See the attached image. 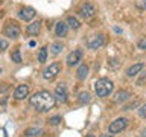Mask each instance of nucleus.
<instances>
[{
  "mask_svg": "<svg viewBox=\"0 0 146 137\" xmlns=\"http://www.w3.org/2000/svg\"><path fill=\"white\" fill-rule=\"evenodd\" d=\"M40 31H41V21L40 20L32 21L31 25H27V27H26V32L29 35H38Z\"/></svg>",
  "mask_w": 146,
  "mask_h": 137,
  "instance_id": "ddd939ff",
  "label": "nucleus"
},
{
  "mask_svg": "<svg viewBox=\"0 0 146 137\" xmlns=\"http://www.w3.org/2000/svg\"><path fill=\"white\" fill-rule=\"evenodd\" d=\"M105 43V37L104 35H94L88 40V47L90 49H99L102 47Z\"/></svg>",
  "mask_w": 146,
  "mask_h": 137,
  "instance_id": "9b49d317",
  "label": "nucleus"
},
{
  "mask_svg": "<svg viewBox=\"0 0 146 137\" xmlns=\"http://www.w3.org/2000/svg\"><path fill=\"white\" fill-rule=\"evenodd\" d=\"M87 137H94V136H93V134H88V136H87Z\"/></svg>",
  "mask_w": 146,
  "mask_h": 137,
  "instance_id": "7c9ffc66",
  "label": "nucleus"
},
{
  "mask_svg": "<svg viewBox=\"0 0 146 137\" xmlns=\"http://www.w3.org/2000/svg\"><path fill=\"white\" fill-rule=\"evenodd\" d=\"M113 88H114V84L110 79H105V78H102V79L94 82V91H96V94H98L99 98L108 96L113 91Z\"/></svg>",
  "mask_w": 146,
  "mask_h": 137,
  "instance_id": "f03ea898",
  "label": "nucleus"
},
{
  "mask_svg": "<svg viewBox=\"0 0 146 137\" xmlns=\"http://www.w3.org/2000/svg\"><path fill=\"white\" fill-rule=\"evenodd\" d=\"M3 34H5V37H8V38L15 40L20 37V27H18V25L15 21H8L6 26H5V29H3Z\"/></svg>",
  "mask_w": 146,
  "mask_h": 137,
  "instance_id": "20e7f679",
  "label": "nucleus"
},
{
  "mask_svg": "<svg viewBox=\"0 0 146 137\" xmlns=\"http://www.w3.org/2000/svg\"><path fill=\"white\" fill-rule=\"evenodd\" d=\"M143 67H145V64H141V63H139V64H134L132 67H129V68H128L126 75L129 76V78H134V76H137V75H139V72H141V70H143Z\"/></svg>",
  "mask_w": 146,
  "mask_h": 137,
  "instance_id": "2eb2a0df",
  "label": "nucleus"
},
{
  "mask_svg": "<svg viewBox=\"0 0 146 137\" xmlns=\"http://www.w3.org/2000/svg\"><path fill=\"white\" fill-rule=\"evenodd\" d=\"M6 90H8V84H0V93H3Z\"/></svg>",
  "mask_w": 146,
  "mask_h": 137,
  "instance_id": "c85d7f7f",
  "label": "nucleus"
},
{
  "mask_svg": "<svg viewBox=\"0 0 146 137\" xmlns=\"http://www.w3.org/2000/svg\"><path fill=\"white\" fill-rule=\"evenodd\" d=\"M2 72H3V70H2V67H0V75H2Z\"/></svg>",
  "mask_w": 146,
  "mask_h": 137,
  "instance_id": "2f4dec72",
  "label": "nucleus"
},
{
  "mask_svg": "<svg viewBox=\"0 0 146 137\" xmlns=\"http://www.w3.org/2000/svg\"><path fill=\"white\" fill-rule=\"evenodd\" d=\"M9 47V44H8V41L5 40V38H0V52H5Z\"/></svg>",
  "mask_w": 146,
  "mask_h": 137,
  "instance_id": "b1692460",
  "label": "nucleus"
},
{
  "mask_svg": "<svg viewBox=\"0 0 146 137\" xmlns=\"http://www.w3.org/2000/svg\"><path fill=\"white\" fill-rule=\"evenodd\" d=\"M99 137H113V136L111 134H100Z\"/></svg>",
  "mask_w": 146,
  "mask_h": 137,
  "instance_id": "c756f323",
  "label": "nucleus"
},
{
  "mask_svg": "<svg viewBox=\"0 0 146 137\" xmlns=\"http://www.w3.org/2000/svg\"><path fill=\"white\" fill-rule=\"evenodd\" d=\"M67 98H68V94H67V88H66V85L64 84H58L56 85V88H55V99L58 100V102H67Z\"/></svg>",
  "mask_w": 146,
  "mask_h": 137,
  "instance_id": "423d86ee",
  "label": "nucleus"
},
{
  "mask_svg": "<svg viewBox=\"0 0 146 137\" xmlns=\"http://www.w3.org/2000/svg\"><path fill=\"white\" fill-rule=\"evenodd\" d=\"M55 102H56L55 96L50 93V91H47V90H41V91H38V93L32 94V98H31V105L38 113L49 111L50 108H53Z\"/></svg>",
  "mask_w": 146,
  "mask_h": 137,
  "instance_id": "f257e3e1",
  "label": "nucleus"
},
{
  "mask_svg": "<svg viewBox=\"0 0 146 137\" xmlns=\"http://www.w3.org/2000/svg\"><path fill=\"white\" fill-rule=\"evenodd\" d=\"M139 49H141V50H146V38H143V40H140L139 41Z\"/></svg>",
  "mask_w": 146,
  "mask_h": 137,
  "instance_id": "bb28decb",
  "label": "nucleus"
},
{
  "mask_svg": "<svg viewBox=\"0 0 146 137\" xmlns=\"http://www.w3.org/2000/svg\"><path fill=\"white\" fill-rule=\"evenodd\" d=\"M41 134H43V130H40V128H27L25 131L26 137H38Z\"/></svg>",
  "mask_w": 146,
  "mask_h": 137,
  "instance_id": "dca6fc26",
  "label": "nucleus"
},
{
  "mask_svg": "<svg viewBox=\"0 0 146 137\" xmlns=\"http://www.w3.org/2000/svg\"><path fill=\"white\" fill-rule=\"evenodd\" d=\"M126 125H128V119L119 117L114 122H111V125L108 126V131H110V134H116V132H120L122 130H125Z\"/></svg>",
  "mask_w": 146,
  "mask_h": 137,
  "instance_id": "39448f33",
  "label": "nucleus"
},
{
  "mask_svg": "<svg viewBox=\"0 0 146 137\" xmlns=\"http://www.w3.org/2000/svg\"><path fill=\"white\" fill-rule=\"evenodd\" d=\"M35 9L34 8H31V6H25V8H21L20 9V12H18V17L21 18V20H25V21H31V20H34L35 18Z\"/></svg>",
  "mask_w": 146,
  "mask_h": 137,
  "instance_id": "6e6552de",
  "label": "nucleus"
},
{
  "mask_svg": "<svg viewBox=\"0 0 146 137\" xmlns=\"http://www.w3.org/2000/svg\"><path fill=\"white\" fill-rule=\"evenodd\" d=\"M137 105H139V100H134V102H131V104L128 105V107H125V108L129 110V108H132V107H137Z\"/></svg>",
  "mask_w": 146,
  "mask_h": 137,
  "instance_id": "cd10ccee",
  "label": "nucleus"
},
{
  "mask_svg": "<svg viewBox=\"0 0 146 137\" xmlns=\"http://www.w3.org/2000/svg\"><path fill=\"white\" fill-rule=\"evenodd\" d=\"M87 75H88V67L85 66V64H82V66H79V68H78V73H76V76H78V79H85Z\"/></svg>",
  "mask_w": 146,
  "mask_h": 137,
  "instance_id": "f3484780",
  "label": "nucleus"
},
{
  "mask_svg": "<svg viewBox=\"0 0 146 137\" xmlns=\"http://www.w3.org/2000/svg\"><path fill=\"white\" fill-rule=\"evenodd\" d=\"M27 94H29V85L27 84H20L15 90H14V98L18 99V100L27 98Z\"/></svg>",
  "mask_w": 146,
  "mask_h": 137,
  "instance_id": "1a4fd4ad",
  "label": "nucleus"
},
{
  "mask_svg": "<svg viewBox=\"0 0 146 137\" xmlns=\"http://www.w3.org/2000/svg\"><path fill=\"white\" fill-rule=\"evenodd\" d=\"M49 123H50V125H58V123H61V116H52V117H50L49 119Z\"/></svg>",
  "mask_w": 146,
  "mask_h": 137,
  "instance_id": "5701e85b",
  "label": "nucleus"
},
{
  "mask_svg": "<svg viewBox=\"0 0 146 137\" xmlns=\"http://www.w3.org/2000/svg\"><path fill=\"white\" fill-rule=\"evenodd\" d=\"M91 100V96L88 91H82V93H79V102L81 104H88Z\"/></svg>",
  "mask_w": 146,
  "mask_h": 137,
  "instance_id": "412c9836",
  "label": "nucleus"
},
{
  "mask_svg": "<svg viewBox=\"0 0 146 137\" xmlns=\"http://www.w3.org/2000/svg\"><path fill=\"white\" fill-rule=\"evenodd\" d=\"M62 49H64V46L61 43H53L52 44V50H50V52H52L53 57H56V55H59V53L62 52Z\"/></svg>",
  "mask_w": 146,
  "mask_h": 137,
  "instance_id": "aec40b11",
  "label": "nucleus"
},
{
  "mask_svg": "<svg viewBox=\"0 0 146 137\" xmlns=\"http://www.w3.org/2000/svg\"><path fill=\"white\" fill-rule=\"evenodd\" d=\"M55 35L56 37H66L67 35V25L62 21H58L56 25H55Z\"/></svg>",
  "mask_w": 146,
  "mask_h": 137,
  "instance_id": "4468645a",
  "label": "nucleus"
},
{
  "mask_svg": "<svg viewBox=\"0 0 146 137\" xmlns=\"http://www.w3.org/2000/svg\"><path fill=\"white\" fill-rule=\"evenodd\" d=\"M139 114H140L141 117H145V119H146V104L140 107V110H139Z\"/></svg>",
  "mask_w": 146,
  "mask_h": 137,
  "instance_id": "a878e982",
  "label": "nucleus"
},
{
  "mask_svg": "<svg viewBox=\"0 0 146 137\" xmlns=\"http://www.w3.org/2000/svg\"><path fill=\"white\" fill-rule=\"evenodd\" d=\"M81 58H82V52L79 49H76V50H73V52H70L67 55V58H66V61H67V66H76V64H79L81 61Z\"/></svg>",
  "mask_w": 146,
  "mask_h": 137,
  "instance_id": "0eeeda50",
  "label": "nucleus"
},
{
  "mask_svg": "<svg viewBox=\"0 0 146 137\" xmlns=\"http://www.w3.org/2000/svg\"><path fill=\"white\" fill-rule=\"evenodd\" d=\"M46 59H47V47H41L38 50V63H46Z\"/></svg>",
  "mask_w": 146,
  "mask_h": 137,
  "instance_id": "6ab92c4d",
  "label": "nucleus"
},
{
  "mask_svg": "<svg viewBox=\"0 0 146 137\" xmlns=\"http://www.w3.org/2000/svg\"><path fill=\"white\" fill-rule=\"evenodd\" d=\"M135 6L139 8V9H146V0H137Z\"/></svg>",
  "mask_w": 146,
  "mask_h": 137,
  "instance_id": "393cba45",
  "label": "nucleus"
},
{
  "mask_svg": "<svg viewBox=\"0 0 146 137\" xmlns=\"http://www.w3.org/2000/svg\"><path fill=\"white\" fill-rule=\"evenodd\" d=\"M96 14V8H94V5H91V3H85V5H82V8H81V15L85 18V20H88V18H91Z\"/></svg>",
  "mask_w": 146,
  "mask_h": 137,
  "instance_id": "9d476101",
  "label": "nucleus"
},
{
  "mask_svg": "<svg viewBox=\"0 0 146 137\" xmlns=\"http://www.w3.org/2000/svg\"><path fill=\"white\" fill-rule=\"evenodd\" d=\"M59 73H61V64L59 63H52L49 67H46L44 68V72H43V78L44 79H47V81H52L55 79Z\"/></svg>",
  "mask_w": 146,
  "mask_h": 137,
  "instance_id": "7ed1b4c3",
  "label": "nucleus"
},
{
  "mask_svg": "<svg viewBox=\"0 0 146 137\" xmlns=\"http://www.w3.org/2000/svg\"><path fill=\"white\" fill-rule=\"evenodd\" d=\"M67 26L68 27H72V29H79L81 27V23H79V20H78L76 17H67Z\"/></svg>",
  "mask_w": 146,
  "mask_h": 137,
  "instance_id": "a211bd4d",
  "label": "nucleus"
},
{
  "mask_svg": "<svg viewBox=\"0 0 146 137\" xmlns=\"http://www.w3.org/2000/svg\"><path fill=\"white\" fill-rule=\"evenodd\" d=\"M129 98H131L129 91L120 90V91H117V93L113 96V102H114V104H122V102H125V100H128Z\"/></svg>",
  "mask_w": 146,
  "mask_h": 137,
  "instance_id": "f8f14e48",
  "label": "nucleus"
},
{
  "mask_svg": "<svg viewBox=\"0 0 146 137\" xmlns=\"http://www.w3.org/2000/svg\"><path fill=\"white\" fill-rule=\"evenodd\" d=\"M11 59L14 63H21V55H20V50H14V52L11 53Z\"/></svg>",
  "mask_w": 146,
  "mask_h": 137,
  "instance_id": "4be33fe9",
  "label": "nucleus"
}]
</instances>
